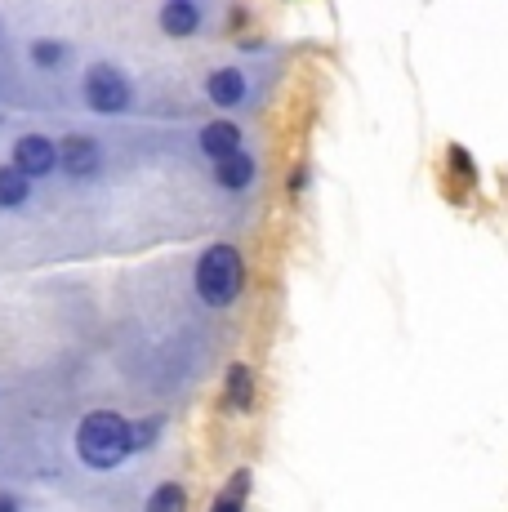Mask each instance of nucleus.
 I'll use <instances>...</instances> for the list:
<instances>
[{
	"label": "nucleus",
	"instance_id": "0eeeda50",
	"mask_svg": "<svg viewBox=\"0 0 508 512\" xmlns=\"http://www.w3.org/2000/svg\"><path fill=\"white\" fill-rule=\"evenodd\" d=\"M205 94H210L214 107H237V103H246V76H241L237 67H219V72H210V81H205Z\"/></svg>",
	"mask_w": 508,
	"mask_h": 512
},
{
	"label": "nucleus",
	"instance_id": "6e6552de",
	"mask_svg": "<svg viewBox=\"0 0 508 512\" xmlns=\"http://www.w3.org/2000/svg\"><path fill=\"white\" fill-rule=\"evenodd\" d=\"M254 174H259V165H254L250 152H232V156H223V161L214 165V183L228 187V192H241V187H250Z\"/></svg>",
	"mask_w": 508,
	"mask_h": 512
},
{
	"label": "nucleus",
	"instance_id": "4468645a",
	"mask_svg": "<svg viewBox=\"0 0 508 512\" xmlns=\"http://www.w3.org/2000/svg\"><path fill=\"white\" fill-rule=\"evenodd\" d=\"M156 432H161V423H156V419H148V423H134V455L152 446V441H156Z\"/></svg>",
	"mask_w": 508,
	"mask_h": 512
},
{
	"label": "nucleus",
	"instance_id": "f8f14e48",
	"mask_svg": "<svg viewBox=\"0 0 508 512\" xmlns=\"http://www.w3.org/2000/svg\"><path fill=\"white\" fill-rule=\"evenodd\" d=\"M143 512H188V490H183L179 481H161L148 495Z\"/></svg>",
	"mask_w": 508,
	"mask_h": 512
},
{
	"label": "nucleus",
	"instance_id": "423d86ee",
	"mask_svg": "<svg viewBox=\"0 0 508 512\" xmlns=\"http://www.w3.org/2000/svg\"><path fill=\"white\" fill-rule=\"evenodd\" d=\"M156 23H161L165 36L188 41V36L201 32V5H197V0H165L161 14H156Z\"/></svg>",
	"mask_w": 508,
	"mask_h": 512
},
{
	"label": "nucleus",
	"instance_id": "f3484780",
	"mask_svg": "<svg viewBox=\"0 0 508 512\" xmlns=\"http://www.w3.org/2000/svg\"><path fill=\"white\" fill-rule=\"evenodd\" d=\"M304 183H308V170H304V165H299V170L290 174V196H299V187H304Z\"/></svg>",
	"mask_w": 508,
	"mask_h": 512
},
{
	"label": "nucleus",
	"instance_id": "dca6fc26",
	"mask_svg": "<svg viewBox=\"0 0 508 512\" xmlns=\"http://www.w3.org/2000/svg\"><path fill=\"white\" fill-rule=\"evenodd\" d=\"M250 481H254V472L250 468H237V472H232V481H228V490L237 499H250Z\"/></svg>",
	"mask_w": 508,
	"mask_h": 512
},
{
	"label": "nucleus",
	"instance_id": "f03ea898",
	"mask_svg": "<svg viewBox=\"0 0 508 512\" xmlns=\"http://www.w3.org/2000/svg\"><path fill=\"white\" fill-rule=\"evenodd\" d=\"M192 281H197V294H201L205 308H232L237 294H241V285H246V259H241L237 245L214 241L210 250L197 259Z\"/></svg>",
	"mask_w": 508,
	"mask_h": 512
},
{
	"label": "nucleus",
	"instance_id": "f257e3e1",
	"mask_svg": "<svg viewBox=\"0 0 508 512\" xmlns=\"http://www.w3.org/2000/svg\"><path fill=\"white\" fill-rule=\"evenodd\" d=\"M76 455L94 472L121 468L134 455V423L125 415H116V410H94L76 428Z\"/></svg>",
	"mask_w": 508,
	"mask_h": 512
},
{
	"label": "nucleus",
	"instance_id": "9b49d317",
	"mask_svg": "<svg viewBox=\"0 0 508 512\" xmlns=\"http://www.w3.org/2000/svg\"><path fill=\"white\" fill-rule=\"evenodd\" d=\"M27 196H32V179H23L14 165H0V210H18Z\"/></svg>",
	"mask_w": 508,
	"mask_h": 512
},
{
	"label": "nucleus",
	"instance_id": "9d476101",
	"mask_svg": "<svg viewBox=\"0 0 508 512\" xmlns=\"http://www.w3.org/2000/svg\"><path fill=\"white\" fill-rule=\"evenodd\" d=\"M223 392H228V406L237 410V415H246L254 406V370L246 361H232L228 374H223Z\"/></svg>",
	"mask_w": 508,
	"mask_h": 512
},
{
	"label": "nucleus",
	"instance_id": "1a4fd4ad",
	"mask_svg": "<svg viewBox=\"0 0 508 512\" xmlns=\"http://www.w3.org/2000/svg\"><path fill=\"white\" fill-rule=\"evenodd\" d=\"M201 152L210 156V161H223V156L241 152V130L232 121H210L201 130Z\"/></svg>",
	"mask_w": 508,
	"mask_h": 512
},
{
	"label": "nucleus",
	"instance_id": "20e7f679",
	"mask_svg": "<svg viewBox=\"0 0 508 512\" xmlns=\"http://www.w3.org/2000/svg\"><path fill=\"white\" fill-rule=\"evenodd\" d=\"M14 170L23 174V179H45V174H54L58 170L54 139H45V134H23V139L14 143Z\"/></svg>",
	"mask_w": 508,
	"mask_h": 512
},
{
	"label": "nucleus",
	"instance_id": "ddd939ff",
	"mask_svg": "<svg viewBox=\"0 0 508 512\" xmlns=\"http://www.w3.org/2000/svg\"><path fill=\"white\" fill-rule=\"evenodd\" d=\"M27 54H32V63L41 67V72H58V67L72 58V49H67L63 41H32V49H27Z\"/></svg>",
	"mask_w": 508,
	"mask_h": 512
},
{
	"label": "nucleus",
	"instance_id": "39448f33",
	"mask_svg": "<svg viewBox=\"0 0 508 512\" xmlns=\"http://www.w3.org/2000/svg\"><path fill=\"white\" fill-rule=\"evenodd\" d=\"M99 165H103L99 143L85 139V134H67L58 143V170H67L72 179H90V174H99Z\"/></svg>",
	"mask_w": 508,
	"mask_h": 512
},
{
	"label": "nucleus",
	"instance_id": "7ed1b4c3",
	"mask_svg": "<svg viewBox=\"0 0 508 512\" xmlns=\"http://www.w3.org/2000/svg\"><path fill=\"white\" fill-rule=\"evenodd\" d=\"M81 94H85V107L99 112V116H121L125 107L134 103L130 76H125L121 67H112V63H94L90 72H85V81H81Z\"/></svg>",
	"mask_w": 508,
	"mask_h": 512
},
{
	"label": "nucleus",
	"instance_id": "2eb2a0df",
	"mask_svg": "<svg viewBox=\"0 0 508 512\" xmlns=\"http://www.w3.org/2000/svg\"><path fill=\"white\" fill-rule=\"evenodd\" d=\"M210 512H246V499H237L232 490H219V495H214V504H210Z\"/></svg>",
	"mask_w": 508,
	"mask_h": 512
},
{
	"label": "nucleus",
	"instance_id": "a211bd4d",
	"mask_svg": "<svg viewBox=\"0 0 508 512\" xmlns=\"http://www.w3.org/2000/svg\"><path fill=\"white\" fill-rule=\"evenodd\" d=\"M0 512H18V499L5 495V490H0Z\"/></svg>",
	"mask_w": 508,
	"mask_h": 512
}]
</instances>
